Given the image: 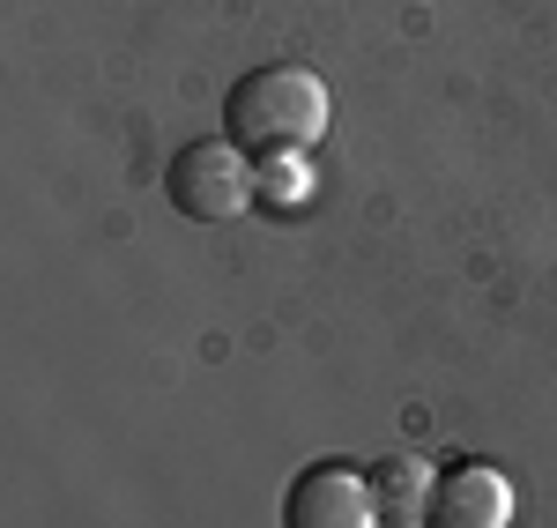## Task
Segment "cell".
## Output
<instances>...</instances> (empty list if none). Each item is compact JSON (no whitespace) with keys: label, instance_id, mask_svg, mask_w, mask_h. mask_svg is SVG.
<instances>
[{"label":"cell","instance_id":"obj_1","mask_svg":"<svg viewBox=\"0 0 557 528\" xmlns=\"http://www.w3.org/2000/svg\"><path fill=\"white\" fill-rule=\"evenodd\" d=\"M327 120H335L327 83L290 60L238 75L223 97V142H238L253 164H305V149L327 142Z\"/></svg>","mask_w":557,"mask_h":528},{"label":"cell","instance_id":"obj_2","mask_svg":"<svg viewBox=\"0 0 557 528\" xmlns=\"http://www.w3.org/2000/svg\"><path fill=\"white\" fill-rule=\"evenodd\" d=\"M164 194H172L178 217L194 223H231L260 201V164L238 149V142H186L164 172Z\"/></svg>","mask_w":557,"mask_h":528},{"label":"cell","instance_id":"obj_3","mask_svg":"<svg viewBox=\"0 0 557 528\" xmlns=\"http://www.w3.org/2000/svg\"><path fill=\"white\" fill-rule=\"evenodd\" d=\"M283 528H386L372 477L349 462H312L283 491Z\"/></svg>","mask_w":557,"mask_h":528},{"label":"cell","instance_id":"obj_4","mask_svg":"<svg viewBox=\"0 0 557 528\" xmlns=\"http://www.w3.org/2000/svg\"><path fill=\"white\" fill-rule=\"evenodd\" d=\"M424 528H513V484L491 462H454L431 491Z\"/></svg>","mask_w":557,"mask_h":528},{"label":"cell","instance_id":"obj_5","mask_svg":"<svg viewBox=\"0 0 557 528\" xmlns=\"http://www.w3.org/2000/svg\"><path fill=\"white\" fill-rule=\"evenodd\" d=\"M364 477H372V499H380L386 528H424L431 491H438V477L424 469V454H380Z\"/></svg>","mask_w":557,"mask_h":528}]
</instances>
